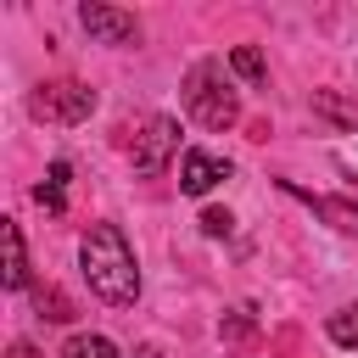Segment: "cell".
<instances>
[{"mask_svg":"<svg viewBox=\"0 0 358 358\" xmlns=\"http://www.w3.org/2000/svg\"><path fill=\"white\" fill-rule=\"evenodd\" d=\"M34 302H39V313H45V319H56V324H62V319H73V302H67L62 291H50V285H39V296H34Z\"/></svg>","mask_w":358,"mask_h":358,"instance_id":"obj_12","label":"cell"},{"mask_svg":"<svg viewBox=\"0 0 358 358\" xmlns=\"http://www.w3.org/2000/svg\"><path fill=\"white\" fill-rule=\"evenodd\" d=\"M78 268H84L90 291H95L101 302H112V308H129V302L140 296V263H134V252H129V241H123L117 224H90V229H84V241H78Z\"/></svg>","mask_w":358,"mask_h":358,"instance_id":"obj_1","label":"cell"},{"mask_svg":"<svg viewBox=\"0 0 358 358\" xmlns=\"http://www.w3.org/2000/svg\"><path fill=\"white\" fill-rule=\"evenodd\" d=\"M229 229H235V218H229V213H218V207H207V213H201V235H213V241H224Z\"/></svg>","mask_w":358,"mask_h":358,"instance_id":"obj_13","label":"cell"},{"mask_svg":"<svg viewBox=\"0 0 358 358\" xmlns=\"http://www.w3.org/2000/svg\"><path fill=\"white\" fill-rule=\"evenodd\" d=\"M173 151H179V123L173 117H151L145 134H134V173H145V179L162 173Z\"/></svg>","mask_w":358,"mask_h":358,"instance_id":"obj_5","label":"cell"},{"mask_svg":"<svg viewBox=\"0 0 358 358\" xmlns=\"http://www.w3.org/2000/svg\"><path fill=\"white\" fill-rule=\"evenodd\" d=\"M185 112H190L201 129H213V134L235 129L241 95H235V84L224 78V62H196V67L185 73Z\"/></svg>","mask_w":358,"mask_h":358,"instance_id":"obj_2","label":"cell"},{"mask_svg":"<svg viewBox=\"0 0 358 358\" xmlns=\"http://www.w3.org/2000/svg\"><path fill=\"white\" fill-rule=\"evenodd\" d=\"M78 22H84V34L101 39V45H140V22H134L129 11H117V6L84 0V6H78Z\"/></svg>","mask_w":358,"mask_h":358,"instance_id":"obj_4","label":"cell"},{"mask_svg":"<svg viewBox=\"0 0 358 358\" xmlns=\"http://www.w3.org/2000/svg\"><path fill=\"white\" fill-rule=\"evenodd\" d=\"M229 67L246 78V84H263L268 78V67H263V56H257V45H235L229 50Z\"/></svg>","mask_w":358,"mask_h":358,"instance_id":"obj_11","label":"cell"},{"mask_svg":"<svg viewBox=\"0 0 358 358\" xmlns=\"http://www.w3.org/2000/svg\"><path fill=\"white\" fill-rule=\"evenodd\" d=\"M62 358H123V352H117V341H106V336H73V341L62 347Z\"/></svg>","mask_w":358,"mask_h":358,"instance_id":"obj_9","label":"cell"},{"mask_svg":"<svg viewBox=\"0 0 358 358\" xmlns=\"http://www.w3.org/2000/svg\"><path fill=\"white\" fill-rule=\"evenodd\" d=\"M28 106H34V117H50V123H84L95 112V90L78 78H56V84H39Z\"/></svg>","mask_w":358,"mask_h":358,"instance_id":"obj_3","label":"cell"},{"mask_svg":"<svg viewBox=\"0 0 358 358\" xmlns=\"http://www.w3.org/2000/svg\"><path fill=\"white\" fill-rule=\"evenodd\" d=\"M324 330H330V341H336V347H358V302H347V308H336Z\"/></svg>","mask_w":358,"mask_h":358,"instance_id":"obj_10","label":"cell"},{"mask_svg":"<svg viewBox=\"0 0 358 358\" xmlns=\"http://www.w3.org/2000/svg\"><path fill=\"white\" fill-rule=\"evenodd\" d=\"M0 246H6V291H22L28 285V252H22L17 218H0Z\"/></svg>","mask_w":358,"mask_h":358,"instance_id":"obj_7","label":"cell"},{"mask_svg":"<svg viewBox=\"0 0 358 358\" xmlns=\"http://www.w3.org/2000/svg\"><path fill=\"white\" fill-rule=\"evenodd\" d=\"M218 179H229V162L213 157V151H185L179 157V190L185 196H207Z\"/></svg>","mask_w":358,"mask_h":358,"instance_id":"obj_6","label":"cell"},{"mask_svg":"<svg viewBox=\"0 0 358 358\" xmlns=\"http://www.w3.org/2000/svg\"><path fill=\"white\" fill-rule=\"evenodd\" d=\"M319 112H330V117H341V123H358V106H341L336 95H319Z\"/></svg>","mask_w":358,"mask_h":358,"instance_id":"obj_14","label":"cell"},{"mask_svg":"<svg viewBox=\"0 0 358 358\" xmlns=\"http://www.w3.org/2000/svg\"><path fill=\"white\" fill-rule=\"evenodd\" d=\"M67 173H73L67 162H50V173H45V185H39V201H45L50 213H62V207H67Z\"/></svg>","mask_w":358,"mask_h":358,"instance_id":"obj_8","label":"cell"}]
</instances>
